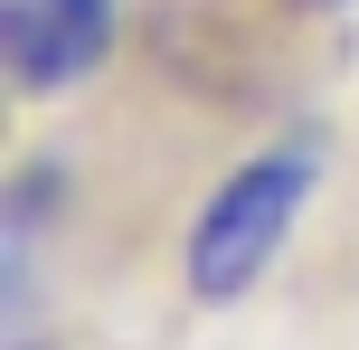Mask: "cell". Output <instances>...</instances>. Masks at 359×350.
Wrapping results in <instances>:
<instances>
[{
  "label": "cell",
  "mask_w": 359,
  "mask_h": 350,
  "mask_svg": "<svg viewBox=\"0 0 359 350\" xmlns=\"http://www.w3.org/2000/svg\"><path fill=\"white\" fill-rule=\"evenodd\" d=\"M331 10H350V0H331Z\"/></svg>",
  "instance_id": "277c9868"
},
{
  "label": "cell",
  "mask_w": 359,
  "mask_h": 350,
  "mask_svg": "<svg viewBox=\"0 0 359 350\" xmlns=\"http://www.w3.org/2000/svg\"><path fill=\"white\" fill-rule=\"evenodd\" d=\"M161 76L227 114H284L331 76V0H142Z\"/></svg>",
  "instance_id": "6da1fadb"
},
{
  "label": "cell",
  "mask_w": 359,
  "mask_h": 350,
  "mask_svg": "<svg viewBox=\"0 0 359 350\" xmlns=\"http://www.w3.org/2000/svg\"><path fill=\"white\" fill-rule=\"evenodd\" d=\"M0 48H10L19 95H67L76 76L104 67L114 0H0Z\"/></svg>",
  "instance_id": "3957f363"
},
{
  "label": "cell",
  "mask_w": 359,
  "mask_h": 350,
  "mask_svg": "<svg viewBox=\"0 0 359 350\" xmlns=\"http://www.w3.org/2000/svg\"><path fill=\"white\" fill-rule=\"evenodd\" d=\"M312 180H322V142H312V133L255 152L246 170H227L217 199L198 208V227H189V294L198 303H236L274 265V246H284V227L303 218Z\"/></svg>",
  "instance_id": "7a4b0ae2"
}]
</instances>
